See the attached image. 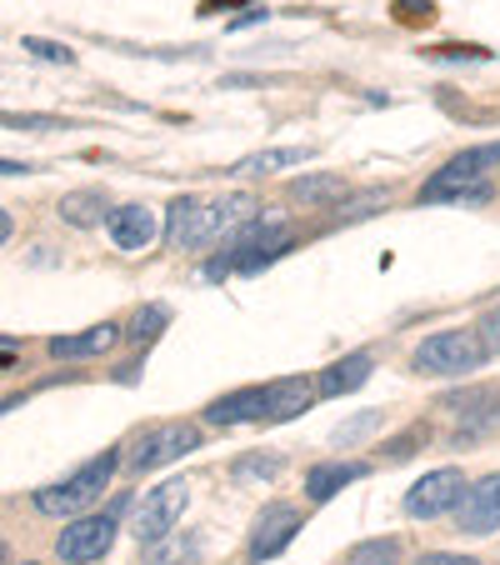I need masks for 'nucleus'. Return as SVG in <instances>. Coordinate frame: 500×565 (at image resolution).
Masks as SVG:
<instances>
[{"label":"nucleus","instance_id":"obj_15","mask_svg":"<svg viewBox=\"0 0 500 565\" xmlns=\"http://www.w3.org/2000/svg\"><path fill=\"white\" fill-rule=\"evenodd\" d=\"M371 371H375L371 351H355V355H345V361L326 365V371L316 375V391L326 395V401H341V395H355V391H361V385L371 381Z\"/></svg>","mask_w":500,"mask_h":565},{"label":"nucleus","instance_id":"obj_20","mask_svg":"<svg viewBox=\"0 0 500 565\" xmlns=\"http://www.w3.org/2000/svg\"><path fill=\"white\" fill-rule=\"evenodd\" d=\"M280 470H286V456H280V450H251V456L231 460V480H245V486H256V480H276Z\"/></svg>","mask_w":500,"mask_h":565},{"label":"nucleus","instance_id":"obj_24","mask_svg":"<svg viewBox=\"0 0 500 565\" xmlns=\"http://www.w3.org/2000/svg\"><path fill=\"white\" fill-rule=\"evenodd\" d=\"M296 160H306V150H266V156H251L241 166L245 175H270V171H286V166H296Z\"/></svg>","mask_w":500,"mask_h":565},{"label":"nucleus","instance_id":"obj_30","mask_svg":"<svg viewBox=\"0 0 500 565\" xmlns=\"http://www.w3.org/2000/svg\"><path fill=\"white\" fill-rule=\"evenodd\" d=\"M15 361H21V341H11V335H0V371H11Z\"/></svg>","mask_w":500,"mask_h":565},{"label":"nucleus","instance_id":"obj_29","mask_svg":"<svg viewBox=\"0 0 500 565\" xmlns=\"http://www.w3.org/2000/svg\"><path fill=\"white\" fill-rule=\"evenodd\" d=\"M25 51H31V55H41V61H61V65H71V51H65V45H45V41H25Z\"/></svg>","mask_w":500,"mask_h":565},{"label":"nucleus","instance_id":"obj_32","mask_svg":"<svg viewBox=\"0 0 500 565\" xmlns=\"http://www.w3.org/2000/svg\"><path fill=\"white\" fill-rule=\"evenodd\" d=\"M6 241H11V215L0 211V246H6Z\"/></svg>","mask_w":500,"mask_h":565},{"label":"nucleus","instance_id":"obj_14","mask_svg":"<svg viewBox=\"0 0 500 565\" xmlns=\"http://www.w3.org/2000/svg\"><path fill=\"white\" fill-rule=\"evenodd\" d=\"M245 420H266V385H245V391H231L221 401L205 406V426H245Z\"/></svg>","mask_w":500,"mask_h":565},{"label":"nucleus","instance_id":"obj_4","mask_svg":"<svg viewBox=\"0 0 500 565\" xmlns=\"http://www.w3.org/2000/svg\"><path fill=\"white\" fill-rule=\"evenodd\" d=\"M411 365L421 375H470L486 365V345L476 331H436L415 345Z\"/></svg>","mask_w":500,"mask_h":565},{"label":"nucleus","instance_id":"obj_10","mask_svg":"<svg viewBox=\"0 0 500 565\" xmlns=\"http://www.w3.org/2000/svg\"><path fill=\"white\" fill-rule=\"evenodd\" d=\"M300 525H306L300 505H290V501H270L266 511L256 515V531H251V545H245L251 565H260V561H270V555H280V551H286V545L300 535Z\"/></svg>","mask_w":500,"mask_h":565},{"label":"nucleus","instance_id":"obj_11","mask_svg":"<svg viewBox=\"0 0 500 565\" xmlns=\"http://www.w3.org/2000/svg\"><path fill=\"white\" fill-rule=\"evenodd\" d=\"M446 411L460 420L456 446H480V436L500 426V391H456L446 395Z\"/></svg>","mask_w":500,"mask_h":565},{"label":"nucleus","instance_id":"obj_26","mask_svg":"<svg viewBox=\"0 0 500 565\" xmlns=\"http://www.w3.org/2000/svg\"><path fill=\"white\" fill-rule=\"evenodd\" d=\"M0 126H11V130H61V126H71V120H55V116H0Z\"/></svg>","mask_w":500,"mask_h":565},{"label":"nucleus","instance_id":"obj_21","mask_svg":"<svg viewBox=\"0 0 500 565\" xmlns=\"http://www.w3.org/2000/svg\"><path fill=\"white\" fill-rule=\"evenodd\" d=\"M351 565H401L405 561V545L401 535H375V541H361L351 545V555H345Z\"/></svg>","mask_w":500,"mask_h":565},{"label":"nucleus","instance_id":"obj_22","mask_svg":"<svg viewBox=\"0 0 500 565\" xmlns=\"http://www.w3.org/2000/svg\"><path fill=\"white\" fill-rule=\"evenodd\" d=\"M166 326H171V310L160 306V300H150V306H140L136 316H130L126 335H130V341H136V345H150L160 331H166Z\"/></svg>","mask_w":500,"mask_h":565},{"label":"nucleus","instance_id":"obj_18","mask_svg":"<svg viewBox=\"0 0 500 565\" xmlns=\"http://www.w3.org/2000/svg\"><path fill=\"white\" fill-rule=\"evenodd\" d=\"M345 195L341 175H330V171H316V175H300L296 185H290V201L300 205H336Z\"/></svg>","mask_w":500,"mask_h":565},{"label":"nucleus","instance_id":"obj_34","mask_svg":"<svg viewBox=\"0 0 500 565\" xmlns=\"http://www.w3.org/2000/svg\"><path fill=\"white\" fill-rule=\"evenodd\" d=\"M21 565H35V561H21Z\"/></svg>","mask_w":500,"mask_h":565},{"label":"nucleus","instance_id":"obj_12","mask_svg":"<svg viewBox=\"0 0 500 565\" xmlns=\"http://www.w3.org/2000/svg\"><path fill=\"white\" fill-rule=\"evenodd\" d=\"M106 235L110 246L126 250V256H136V250H146L150 241H156V211L150 205H110L106 211Z\"/></svg>","mask_w":500,"mask_h":565},{"label":"nucleus","instance_id":"obj_19","mask_svg":"<svg viewBox=\"0 0 500 565\" xmlns=\"http://www.w3.org/2000/svg\"><path fill=\"white\" fill-rule=\"evenodd\" d=\"M106 195L100 191H75V195H65L61 201V221L65 225H81V231H91V225H100L106 221Z\"/></svg>","mask_w":500,"mask_h":565},{"label":"nucleus","instance_id":"obj_3","mask_svg":"<svg viewBox=\"0 0 500 565\" xmlns=\"http://www.w3.org/2000/svg\"><path fill=\"white\" fill-rule=\"evenodd\" d=\"M500 160V140L496 146H476V150H460L450 166H440L426 185H421V201L426 205H450V201H466V205H486L490 201V181L486 171Z\"/></svg>","mask_w":500,"mask_h":565},{"label":"nucleus","instance_id":"obj_6","mask_svg":"<svg viewBox=\"0 0 500 565\" xmlns=\"http://www.w3.org/2000/svg\"><path fill=\"white\" fill-rule=\"evenodd\" d=\"M116 515L120 511H86V515H75V521L61 531V541H55L61 565H96L100 555L116 545V531H120Z\"/></svg>","mask_w":500,"mask_h":565},{"label":"nucleus","instance_id":"obj_27","mask_svg":"<svg viewBox=\"0 0 500 565\" xmlns=\"http://www.w3.org/2000/svg\"><path fill=\"white\" fill-rule=\"evenodd\" d=\"M426 436H430V430H426V426H411V430H405V436H401V440H395V446H391V450H385V460H401V456H411V450H415V446H426Z\"/></svg>","mask_w":500,"mask_h":565},{"label":"nucleus","instance_id":"obj_16","mask_svg":"<svg viewBox=\"0 0 500 565\" xmlns=\"http://www.w3.org/2000/svg\"><path fill=\"white\" fill-rule=\"evenodd\" d=\"M116 341H120V326L100 320V326H91L81 335H55L45 351H51V361H91V355H106Z\"/></svg>","mask_w":500,"mask_h":565},{"label":"nucleus","instance_id":"obj_9","mask_svg":"<svg viewBox=\"0 0 500 565\" xmlns=\"http://www.w3.org/2000/svg\"><path fill=\"white\" fill-rule=\"evenodd\" d=\"M450 515H456L450 525H456L460 535H496L500 531V470L496 476L470 480Z\"/></svg>","mask_w":500,"mask_h":565},{"label":"nucleus","instance_id":"obj_25","mask_svg":"<svg viewBox=\"0 0 500 565\" xmlns=\"http://www.w3.org/2000/svg\"><path fill=\"white\" fill-rule=\"evenodd\" d=\"M476 335H480V345H486V355H500V306L476 320Z\"/></svg>","mask_w":500,"mask_h":565},{"label":"nucleus","instance_id":"obj_13","mask_svg":"<svg viewBox=\"0 0 500 565\" xmlns=\"http://www.w3.org/2000/svg\"><path fill=\"white\" fill-rule=\"evenodd\" d=\"M371 476V460H326V466H310L306 476V501L310 505H326L330 495H341L345 486Z\"/></svg>","mask_w":500,"mask_h":565},{"label":"nucleus","instance_id":"obj_33","mask_svg":"<svg viewBox=\"0 0 500 565\" xmlns=\"http://www.w3.org/2000/svg\"><path fill=\"white\" fill-rule=\"evenodd\" d=\"M215 6H241V0H211V6H205V11H215Z\"/></svg>","mask_w":500,"mask_h":565},{"label":"nucleus","instance_id":"obj_7","mask_svg":"<svg viewBox=\"0 0 500 565\" xmlns=\"http://www.w3.org/2000/svg\"><path fill=\"white\" fill-rule=\"evenodd\" d=\"M195 446H201V430H195L191 420H175V426H156L150 436H140L136 446H130L126 466H130V476H146V470H160V466H171V460L191 456Z\"/></svg>","mask_w":500,"mask_h":565},{"label":"nucleus","instance_id":"obj_23","mask_svg":"<svg viewBox=\"0 0 500 565\" xmlns=\"http://www.w3.org/2000/svg\"><path fill=\"white\" fill-rule=\"evenodd\" d=\"M371 430H381V411H361V416L341 420V426L330 430V446H336V450H351V446H361Z\"/></svg>","mask_w":500,"mask_h":565},{"label":"nucleus","instance_id":"obj_1","mask_svg":"<svg viewBox=\"0 0 500 565\" xmlns=\"http://www.w3.org/2000/svg\"><path fill=\"white\" fill-rule=\"evenodd\" d=\"M260 215V201L256 195H215V201H205V195H175L171 211H166V241H171L175 250H191V256H201V250H215L225 246V241H235V231H245V225Z\"/></svg>","mask_w":500,"mask_h":565},{"label":"nucleus","instance_id":"obj_17","mask_svg":"<svg viewBox=\"0 0 500 565\" xmlns=\"http://www.w3.org/2000/svg\"><path fill=\"white\" fill-rule=\"evenodd\" d=\"M310 406H316V381H306V375H286V381L266 385V420H290Z\"/></svg>","mask_w":500,"mask_h":565},{"label":"nucleus","instance_id":"obj_5","mask_svg":"<svg viewBox=\"0 0 500 565\" xmlns=\"http://www.w3.org/2000/svg\"><path fill=\"white\" fill-rule=\"evenodd\" d=\"M185 505H191V486H185V480H160V486H150V491L140 495V505H136V521H130L136 541L140 545H160L175 525H181Z\"/></svg>","mask_w":500,"mask_h":565},{"label":"nucleus","instance_id":"obj_31","mask_svg":"<svg viewBox=\"0 0 500 565\" xmlns=\"http://www.w3.org/2000/svg\"><path fill=\"white\" fill-rule=\"evenodd\" d=\"M31 166H15V160H0V175H25Z\"/></svg>","mask_w":500,"mask_h":565},{"label":"nucleus","instance_id":"obj_8","mask_svg":"<svg viewBox=\"0 0 500 565\" xmlns=\"http://www.w3.org/2000/svg\"><path fill=\"white\" fill-rule=\"evenodd\" d=\"M460 491H466V476H460L456 466H440L430 470V476H421L405 491V515H415V521H436V515H450L460 501Z\"/></svg>","mask_w":500,"mask_h":565},{"label":"nucleus","instance_id":"obj_28","mask_svg":"<svg viewBox=\"0 0 500 565\" xmlns=\"http://www.w3.org/2000/svg\"><path fill=\"white\" fill-rule=\"evenodd\" d=\"M411 565H480L476 555H460V551H426L421 561H411Z\"/></svg>","mask_w":500,"mask_h":565},{"label":"nucleus","instance_id":"obj_2","mask_svg":"<svg viewBox=\"0 0 500 565\" xmlns=\"http://www.w3.org/2000/svg\"><path fill=\"white\" fill-rule=\"evenodd\" d=\"M120 470V450H100L96 460H86V466L75 470V476H65L61 486H45V491H35V511L51 515V521H75V515H86L100 505V495L110 491V480H116Z\"/></svg>","mask_w":500,"mask_h":565}]
</instances>
